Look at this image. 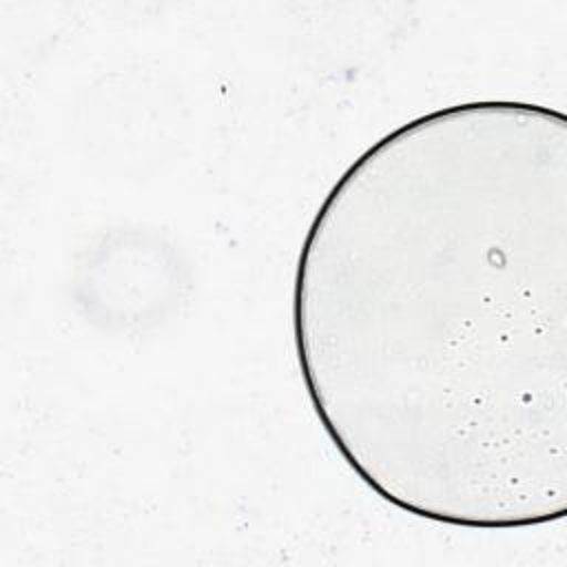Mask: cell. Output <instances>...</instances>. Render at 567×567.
Returning a JSON list of instances; mask_svg holds the SVG:
<instances>
[{"mask_svg":"<svg viewBox=\"0 0 567 567\" xmlns=\"http://www.w3.org/2000/svg\"><path fill=\"white\" fill-rule=\"evenodd\" d=\"M560 111L467 102L401 124L303 239L292 334L359 478L463 527L565 516Z\"/></svg>","mask_w":567,"mask_h":567,"instance_id":"cell-1","label":"cell"}]
</instances>
